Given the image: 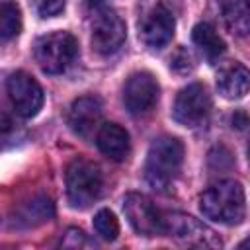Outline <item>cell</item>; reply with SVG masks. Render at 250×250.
<instances>
[{"label": "cell", "instance_id": "obj_1", "mask_svg": "<svg viewBox=\"0 0 250 250\" xmlns=\"http://www.w3.org/2000/svg\"><path fill=\"white\" fill-rule=\"evenodd\" d=\"M201 213L221 225H240L246 217L244 188L236 180H221L209 186L199 197Z\"/></svg>", "mask_w": 250, "mask_h": 250}, {"label": "cell", "instance_id": "obj_2", "mask_svg": "<svg viewBox=\"0 0 250 250\" xmlns=\"http://www.w3.org/2000/svg\"><path fill=\"white\" fill-rule=\"evenodd\" d=\"M184 162V145L176 137H158L150 143L145 164V178L154 189H166L176 180Z\"/></svg>", "mask_w": 250, "mask_h": 250}, {"label": "cell", "instance_id": "obj_3", "mask_svg": "<svg viewBox=\"0 0 250 250\" xmlns=\"http://www.w3.org/2000/svg\"><path fill=\"white\" fill-rule=\"evenodd\" d=\"M66 197L74 209H86L104 193V174L98 164L86 158H74L66 166Z\"/></svg>", "mask_w": 250, "mask_h": 250}, {"label": "cell", "instance_id": "obj_4", "mask_svg": "<svg viewBox=\"0 0 250 250\" xmlns=\"http://www.w3.org/2000/svg\"><path fill=\"white\" fill-rule=\"evenodd\" d=\"M37 64L47 74L64 72L78 57V41L68 31H53L41 35L33 45Z\"/></svg>", "mask_w": 250, "mask_h": 250}, {"label": "cell", "instance_id": "obj_5", "mask_svg": "<svg viewBox=\"0 0 250 250\" xmlns=\"http://www.w3.org/2000/svg\"><path fill=\"white\" fill-rule=\"evenodd\" d=\"M164 234L184 246H193V248H221L223 244L219 234L211 227L180 211H164L162 236Z\"/></svg>", "mask_w": 250, "mask_h": 250}, {"label": "cell", "instance_id": "obj_6", "mask_svg": "<svg viewBox=\"0 0 250 250\" xmlns=\"http://www.w3.org/2000/svg\"><path fill=\"white\" fill-rule=\"evenodd\" d=\"M209 113H211V96L203 84L193 82L178 92L172 107V115L180 125L189 129L201 127L207 121Z\"/></svg>", "mask_w": 250, "mask_h": 250}, {"label": "cell", "instance_id": "obj_7", "mask_svg": "<svg viewBox=\"0 0 250 250\" xmlns=\"http://www.w3.org/2000/svg\"><path fill=\"white\" fill-rule=\"evenodd\" d=\"M6 94H8L12 109L20 117H25V119L33 117L43 107V100H45L43 88L31 74H27L23 70H16L8 76Z\"/></svg>", "mask_w": 250, "mask_h": 250}, {"label": "cell", "instance_id": "obj_8", "mask_svg": "<svg viewBox=\"0 0 250 250\" xmlns=\"http://www.w3.org/2000/svg\"><path fill=\"white\" fill-rule=\"evenodd\" d=\"M127 37V25L113 8H100L92 20V47L100 55H113Z\"/></svg>", "mask_w": 250, "mask_h": 250}, {"label": "cell", "instance_id": "obj_9", "mask_svg": "<svg viewBox=\"0 0 250 250\" xmlns=\"http://www.w3.org/2000/svg\"><path fill=\"white\" fill-rule=\"evenodd\" d=\"M123 211L137 234L143 236H162V215L164 211L154 205L145 193L131 191L123 199Z\"/></svg>", "mask_w": 250, "mask_h": 250}, {"label": "cell", "instance_id": "obj_10", "mask_svg": "<svg viewBox=\"0 0 250 250\" xmlns=\"http://www.w3.org/2000/svg\"><path fill=\"white\" fill-rule=\"evenodd\" d=\"M174 16L172 12L162 4H152L139 20V37L141 41L150 49H162L166 47L174 37Z\"/></svg>", "mask_w": 250, "mask_h": 250}, {"label": "cell", "instance_id": "obj_11", "mask_svg": "<svg viewBox=\"0 0 250 250\" xmlns=\"http://www.w3.org/2000/svg\"><path fill=\"white\" fill-rule=\"evenodd\" d=\"M160 86L150 72H135L127 78L123 88V104L133 115L146 113L158 102Z\"/></svg>", "mask_w": 250, "mask_h": 250}, {"label": "cell", "instance_id": "obj_12", "mask_svg": "<svg viewBox=\"0 0 250 250\" xmlns=\"http://www.w3.org/2000/svg\"><path fill=\"white\" fill-rule=\"evenodd\" d=\"M68 127L74 135L82 139H90L102 121V102L98 96H80L72 102L68 115H66Z\"/></svg>", "mask_w": 250, "mask_h": 250}, {"label": "cell", "instance_id": "obj_13", "mask_svg": "<svg viewBox=\"0 0 250 250\" xmlns=\"http://www.w3.org/2000/svg\"><path fill=\"white\" fill-rule=\"evenodd\" d=\"M96 145H98L102 154H105L107 158H111L115 162L125 160L129 156V150H131L129 133L117 123L100 125L96 131Z\"/></svg>", "mask_w": 250, "mask_h": 250}, {"label": "cell", "instance_id": "obj_14", "mask_svg": "<svg viewBox=\"0 0 250 250\" xmlns=\"http://www.w3.org/2000/svg\"><path fill=\"white\" fill-rule=\"evenodd\" d=\"M250 88V74L248 68L240 62H232L217 74V90L227 100H240L248 94Z\"/></svg>", "mask_w": 250, "mask_h": 250}, {"label": "cell", "instance_id": "obj_15", "mask_svg": "<svg viewBox=\"0 0 250 250\" xmlns=\"http://www.w3.org/2000/svg\"><path fill=\"white\" fill-rule=\"evenodd\" d=\"M191 39H193V45L197 47V51L209 62L219 61L225 55V51H227V45H225L223 37L217 33L215 25H211L209 21L197 23L193 27V31H191Z\"/></svg>", "mask_w": 250, "mask_h": 250}, {"label": "cell", "instance_id": "obj_16", "mask_svg": "<svg viewBox=\"0 0 250 250\" xmlns=\"http://www.w3.org/2000/svg\"><path fill=\"white\" fill-rule=\"evenodd\" d=\"M219 10L227 29L234 35L244 37L250 29L248 2L246 0H219Z\"/></svg>", "mask_w": 250, "mask_h": 250}, {"label": "cell", "instance_id": "obj_17", "mask_svg": "<svg viewBox=\"0 0 250 250\" xmlns=\"http://www.w3.org/2000/svg\"><path fill=\"white\" fill-rule=\"evenodd\" d=\"M21 31V10L14 0L0 2V43L16 39Z\"/></svg>", "mask_w": 250, "mask_h": 250}, {"label": "cell", "instance_id": "obj_18", "mask_svg": "<svg viewBox=\"0 0 250 250\" xmlns=\"http://www.w3.org/2000/svg\"><path fill=\"white\" fill-rule=\"evenodd\" d=\"M51 215H53V203H51L49 197H43V195L31 199L21 209V219L27 221L29 225H37V223L49 221Z\"/></svg>", "mask_w": 250, "mask_h": 250}, {"label": "cell", "instance_id": "obj_19", "mask_svg": "<svg viewBox=\"0 0 250 250\" xmlns=\"http://www.w3.org/2000/svg\"><path fill=\"white\" fill-rule=\"evenodd\" d=\"M21 139V129L12 111L0 102V146L16 145Z\"/></svg>", "mask_w": 250, "mask_h": 250}, {"label": "cell", "instance_id": "obj_20", "mask_svg": "<svg viewBox=\"0 0 250 250\" xmlns=\"http://www.w3.org/2000/svg\"><path fill=\"white\" fill-rule=\"evenodd\" d=\"M94 230L104 240H115L119 234V223L117 217L109 209H100L94 215Z\"/></svg>", "mask_w": 250, "mask_h": 250}, {"label": "cell", "instance_id": "obj_21", "mask_svg": "<svg viewBox=\"0 0 250 250\" xmlns=\"http://www.w3.org/2000/svg\"><path fill=\"white\" fill-rule=\"evenodd\" d=\"M66 0H31L33 10L41 16V18H53L57 14L62 12Z\"/></svg>", "mask_w": 250, "mask_h": 250}, {"label": "cell", "instance_id": "obj_22", "mask_svg": "<svg viewBox=\"0 0 250 250\" xmlns=\"http://www.w3.org/2000/svg\"><path fill=\"white\" fill-rule=\"evenodd\" d=\"M170 66H172L176 72H180V74H186V72H189V70L193 68V61H191V55H189L186 49H178V51L174 53V57L170 59Z\"/></svg>", "mask_w": 250, "mask_h": 250}, {"label": "cell", "instance_id": "obj_23", "mask_svg": "<svg viewBox=\"0 0 250 250\" xmlns=\"http://www.w3.org/2000/svg\"><path fill=\"white\" fill-rule=\"evenodd\" d=\"M61 244H62V246H66V248L90 246V242H88L86 234H84L82 230H78V229H68V230L64 232V238L61 240Z\"/></svg>", "mask_w": 250, "mask_h": 250}, {"label": "cell", "instance_id": "obj_24", "mask_svg": "<svg viewBox=\"0 0 250 250\" xmlns=\"http://www.w3.org/2000/svg\"><path fill=\"white\" fill-rule=\"evenodd\" d=\"M246 125H248V115H246V111L244 109H238V111H234V115H232V127H236V129H246Z\"/></svg>", "mask_w": 250, "mask_h": 250}, {"label": "cell", "instance_id": "obj_25", "mask_svg": "<svg viewBox=\"0 0 250 250\" xmlns=\"http://www.w3.org/2000/svg\"><path fill=\"white\" fill-rule=\"evenodd\" d=\"M84 2H86L90 8H100V6L104 4V0H84Z\"/></svg>", "mask_w": 250, "mask_h": 250}]
</instances>
